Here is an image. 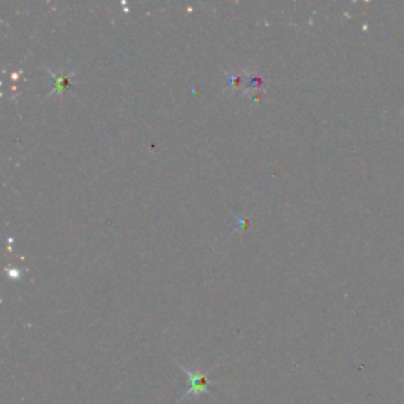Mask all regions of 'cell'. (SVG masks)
I'll return each mask as SVG.
<instances>
[{"instance_id": "cell-1", "label": "cell", "mask_w": 404, "mask_h": 404, "mask_svg": "<svg viewBox=\"0 0 404 404\" xmlns=\"http://www.w3.org/2000/svg\"><path fill=\"white\" fill-rule=\"evenodd\" d=\"M188 376L191 378V380H193V390H197V392H205V378L202 376V374H191L188 373Z\"/></svg>"}]
</instances>
